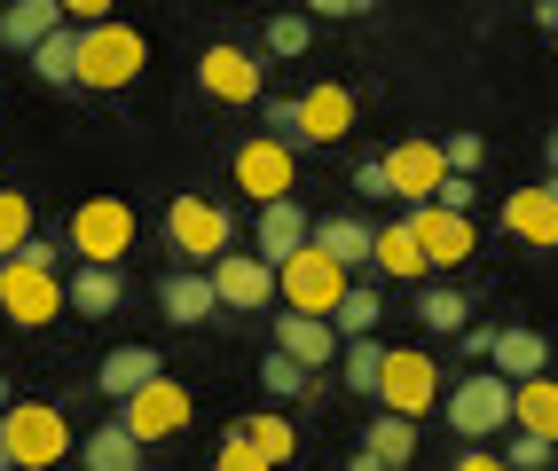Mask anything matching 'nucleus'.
Wrapping results in <instances>:
<instances>
[{
    "label": "nucleus",
    "mask_w": 558,
    "mask_h": 471,
    "mask_svg": "<svg viewBox=\"0 0 558 471\" xmlns=\"http://www.w3.org/2000/svg\"><path fill=\"white\" fill-rule=\"evenodd\" d=\"M63 307H71V299H63L56 268L24 260V251H9V260H0V314H9L16 331H40V322H56Z\"/></svg>",
    "instance_id": "2"
},
{
    "label": "nucleus",
    "mask_w": 558,
    "mask_h": 471,
    "mask_svg": "<svg viewBox=\"0 0 558 471\" xmlns=\"http://www.w3.org/2000/svg\"><path fill=\"white\" fill-rule=\"evenodd\" d=\"M197 87L213 102H259L268 95V63H259L252 48H236V40H220V48L197 55Z\"/></svg>",
    "instance_id": "10"
},
{
    "label": "nucleus",
    "mask_w": 558,
    "mask_h": 471,
    "mask_svg": "<svg viewBox=\"0 0 558 471\" xmlns=\"http://www.w3.org/2000/svg\"><path fill=\"white\" fill-rule=\"evenodd\" d=\"M32 71H40L48 87H80V32L71 24H56L40 48H32Z\"/></svg>",
    "instance_id": "28"
},
{
    "label": "nucleus",
    "mask_w": 558,
    "mask_h": 471,
    "mask_svg": "<svg viewBox=\"0 0 558 471\" xmlns=\"http://www.w3.org/2000/svg\"><path fill=\"white\" fill-rule=\"evenodd\" d=\"M440 158H449V173H480L488 141H480V134H449V141H440Z\"/></svg>",
    "instance_id": "39"
},
{
    "label": "nucleus",
    "mask_w": 558,
    "mask_h": 471,
    "mask_svg": "<svg viewBox=\"0 0 558 471\" xmlns=\"http://www.w3.org/2000/svg\"><path fill=\"white\" fill-rule=\"evenodd\" d=\"M259 119H268V134L300 141V102H291V95H268V102H259Z\"/></svg>",
    "instance_id": "41"
},
{
    "label": "nucleus",
    "mask_w": 558,
    "mask_h": 471,
    "mask_svg": "<svg viewBox=\"0 0 558 471\" xmlns=\"http://www.w3.org/2000/svg\"><path fill=\"white\" fill-rule=\"evenodd\" d=\"M236 189L252 204H276L300 189V141H283V134H252L244 150H236Z\"/></svg>",
    "instance_id": "6"
},
{
    "label": "nucleus",
    "mask_w": 558,
    "mask_h": 471,
    "mask_svg": "<svg viewBox=\"0 0 558 471\" xmlns=\"http://www.w3.org/2000/svg\"><path fill=\"white\" fill-rule=\"evenodd\" d=\"M354 189H362V197H393V189H386V158H362V165H354Z\"/></svg>",
    "instance_id": "42"
},
{
    "label": "nucleus",
    "mask_w": 558,
    "mask_h": 471,
    "mask_svg": "<svg viewBox=\"0 0 558 471\" xmlns=\"http://www.w3.org/2000/svg\"><path fill=\"white\" fill-rule=\"evenodd\" d=\"M488 370H504V377H543V370H550V346H543V331H496V346H488Z\"/></svg>",
    "instance_id": "27"
},
{
    "label": "nucleus",
    "mask_w": 558,
    "mask_h": 471,
    "mask_svg": "<svg viewBox=\"0 0 558 471\" xmlns=\"http://www.w3.org/2000/svg\"><path fill=\"white\" fill-rule=\"evenodd\" d=\"M71 251H80V260L119 268L126 251H134V212H126L119 197H87L80 212H71Z\"/></svg>",
    "instance_id": "9"
},
{
    "label": "nucleus",
    "mask_w": 558,
    "mask_h": 471,
    "mask_svg": "<svg viewBox=\"0 0 558 471\" xmlns=\"http://www.w3.org/2000/svg\"><path fill=\"white\" fill-rule=\"evenodd\" d=\"M347 126H354V95L347 87H307L300 95V141H347Z\"/></svg>",
    "instance_id": "19"
},
{
    "label": "nucleus",
    "mask_w": 558,
    "mask_h": 471,
    "mask_svg": "<svg viewBox=\"0 0 558 471\" xmlns=\"http://www.w3.org/2000/svg\"><path fill=\"white\" fill-rule=\"evenodd\" d=\"M63 299H71V314H119V299H126V283H119V268H102V260H80V275L63 283Z\"/></svg>",
    "instance_id": "22"
},
{
    "label": "nucleus",
    "mask_w": 558,
    "mask_h": 471,
    "mask_svg": "<svg viewBox=\"0 0 558 471\" xmlns=\"http://www.w3.org/2000/svg\"><path fill=\"white\" fill-rule=\"evenodd\" d=\"M457 471H511V463H504L496 448H464V456H457Z\"/></svg>",
    "instance_id": "44"
},
{
    "label": "nucleus",
    "mask_w": 558,
    "mask_h": 471,
    "mask_svg": "<svg viewBox=\"0 0 558 471\" xmlns=\"http://www.w3.org/2000/svg\"><path fill=\"white\" fill-rule=\"evenodd\" d=\"M378 283H347V299L339 307H330V331H339V338H369V331H378Z\"/></svg>",
    "instance_id": "30"
},
{
    "label": "nucleus",
    "mask_w": 558,
    "mask_h": 471,
    "mask_svg": "<svg viewBox=\"0 0 558 471\" xmlns=\"http://www.w3.org/2000/svg\"><path fill=\"white\" fill-rule=\"evenodd\" d=\"M0 471H16V456H9V417H0Z\"/></svg>",
    "instance_id": "47"
},
{
    "label": "nucleus",
    "mask_w": 558,
    "mask_h": 471,
    "mask_svg": "<svg viewBox=\"0 0 558 471\" xmlns=\"http://www.w3.org/2000/svg\"><path fill=\"white\" fill-rule=\"evenodd\" d=\"M347 283H354V275L330 260V251L307 244V251H291V260L276 268V299H283V307H300V314H330V307L347 299Z\"/></svg>",
    "instance_id": "4"
},
{
    "label": "nucleus",
    "mask_w": 558,
    "mask_h": 471,
    "mask_svg": "<svg viewBox=\"0 0 558 471\" xmlns=\"http://www.w3.org/2000/svg\"><path fill=\"white\" fill-rule=\"evenodd\" d=\"M244 441L259 448V456H268V463H291V456H300V432H291L276 409H259V417H244Z\"/></svg>",
    "instance_id": "31"
},
{
    "label": "nucleus",
    "mask_w": 558,
    "mask_h": 471,
    "mask_svg": "<svg viewBox=\"0 0 558 471\" xmlns=\"http://www.w3.org/2000/svg\"><path fill=\"white\" fill-rule=\"evenodd\" d=\"M409 228H417V244H425V268H464L472 260V212L409 204Z\"/></svg>",
    "instance_id": "12"
},
{
    "label": "nucleus",
    "mask_w": 558,
    "mask_h": 471,
    "mask_svg": "<svg viewBox=\"0 0 558 471\" xmlns=\"http://www.w3.org/2000/svg\"><path fill=\"white\" fill-rule=\"evenodd\" d=\"M259 385H268L276 401H300V393H315V370H307V361H291V354L276 346L268 361H259Z\"/></svg>",
    "instance_id": "32"
},
{
    "label": "nucleus",
    "mask_w": 558,
    "mask_h": 471,
    "mask_svg": "<svg viewBox=\"0 0 558 471\" xmlns=\"http://www.w3.org/2000/svg\"><path fill=\"white\" fill-rule=\"evenodd\" d=\"M511 432H543L558 441V377H511Z\"/></svg>",
    "instance_id": "20"
},
{
    "label": "nucleus",
    "mask_w": 558,
    "mask_h": 471,
    "mask_svg": "<svg viewBox=\"0 0 558 471\" xmlns=\"http://www.w3.org/2000/svg\"><path fill=\"white\" fill-rule=\"evenodd\" d=\"M213 292H220V307L259 314L276 299V260H259V251H220L213 260Z\"/></svg>",
    "instance_id": "11"
},
{
    "label": "nucleus",
    "mask_w": 558,
    "mask_h": 471,
    "mask_svg": "<svg viewBox=\"0 0 558 471\" xmlns=\"http://www.w3.org/2000/svg\"><path fill=\"white\" fill-rule=\"evenodd\" d=\"M268 55H307V16H268Z\"/></svg>",
    "instance_id": "38"
},
{
    "label": "nucleus",
    "mask_w": 558,
    "mask_h": 471,
    "mask_svg": "<svg viewBox=\"0 0 558 471\" xmlns=\"http://www.w3.org/2000/svg\"><path fill=\"white\" fill-rule=\"evenodd\" d=\"M166 244L181 251V260L213 268L220 251L236 244V221H229V204H213V197H173V212H166Z\"/></svg>",
    "instance_id": "3"
},
{
    "label": "nucleus",
    "mask_w": 558,
    "mask_h": 471,
    "mask_svg": "<svg viewBox=\"0 0 558 471\" xmlns=\"http://www.w3.org/2000/svg\"><path fill=\"white\" fill-rule=\"evenodd\" d=\"M440 417H449L464 441H496V432L511 424V377L488 370V377H457L449 401H440Z\"/></svg>",
    "instance_id": "7"
},
{
    "label": "nucleus",
    "mask_w": 558,
    "mask_h": 471,
    "mask_svg": "<svg viewBox=\"0 0 558 471\" xmlns=\"http://www.w3.org/2000/svg\"><path fill=\"white\" fill-rule=\"evenodd\" d=\"M433 204H449V212H472V204H480V181H472V173H440Z\"/></svg>",
    "instance_id": "40"
},
{
    "label": "nucleus",
    "mask_w": 558,
    "mask_h": 471,
    "mask_svg": "<svg viewBox=\"0 0 558 471\" xmlns=\"http://www.w3.org/2000/svg\"><path fill=\"white\" fill-rule=\"evenodd\" d=\"M550 173H558V126H550Z\"/></svg>",
    "instance_id": "50"
},
{
    "label": "nucleus",
    "mask_w": 558,
    "mask_h": 471,
    "mask_svg": "<svg viewBox=\"0 0 558 471\" xmlns=\"http://www.w3.org/2000/svg\"><path fill=\"white\" fill-rule=\"evenodd\" d=\"M80 463H87V471H142L134 424H126V417H110L102 432H87V441H80Z\"/></svg>",
    "instance_id": "25"
},
{
    "label": "nucleus",
    "mask_w": 558,
    "mask_h": 471,
    "mask_svg": "<svg viewBox=\"0 0 558 471\" xmlns=\"http://www.w3.org/2000/svg\"><path fill=\"white\" fill-rule=\"evenodd\" d=\"M276 346H283L291 361H307V370H323L347 338L330 331V314H300V307H291V314H276Z\"/></svg>",
    "instance_id": "18"
},
{
    "label": "nucleus",
    "mask_w": 558,
    "mask_h": 471,
    "mask_svg": "<svg viewBox=\"0 0 558 471\" xmlns=\"http://www.w3.org/2000/svg\"><path fill=\"white\" fill-rule=\"evenodd\" d=\"M110 0H63V24H102Z\"/></svg>",
    "instance_id": "43"
},
{
    "label": "nucleus",
    "mask_w": 558,
    "mask_h": 471,
    "mask_svg": "<svg viewBox=\"0 0 558 471\" xmlns=\"http://www.w3.org/2000/svg\"><path fill=\"white\" fill-rule=\"evenodd\" d=\"M440 173H449L440 141H401V150H386V189H393L401 204H433Z\"/></svg>",
    "instance_id": "14"
},
{
    "label": "nucleus",
    "mask_w": 558,
    "mask_h": 471,
    "mask_svg": "<svg viewBox=\"0 0 558 471\" xmlns=\"http://www.w3.org/2000/svg\"><path fill=\"white\" fill-rule=\"evenodd\" d=\"M558 456V441H543V432H519V441H504V463L511 471H543Z\"/></svg>",
    "instance_id": "37"
},
{
    "label": "nucleus",
    "mask_w": 558,
    "mask_h": 471,
    "mask_svg": "<svg viewBox=\"0 0 558 471\" xmlns=\"http://www.w3.org/2000/svg\"><path fill=\"white\" fill-rule=\"evenodd\" d=\"M307 244H315V251H330V260L354 275V268H369V244H378V228L354 221V212H330V221H315V236H307Z\"/></svg>",
    "instance_id": "21"
},
{
    "label": "nucleus",
    "mask_w": 558,
    "mask_h": 471,
    "mask_svg": "<svg viewBox=\"0 0 558 471\" xmlns=\"http://www.w3.org/2000/svg\"><path fill=\"white\" fill-rule=\"evenodd\" d=\"M464 292H449V283H440V292H433V283H425V299H417V322H425V331H440V338H457L464 331Z\"/></svg>",
    "instance_id": "33"
},
{
    "label": "nucleus",
    "mask_w": 558,
    "mask_h": 471,
    "mask_svg": "<svg viewBox=\"0 0 558 471\" xmlns=\"http://www.w3.org/2000/svg\"><path fill=\"white\" fill-rule=\"evenodd\" d=\"M158 370H166V361H158V346H119V354H102L95 385L110 393V401H126V393H142V385H150Z\"/></svg>",
    "instance_id": "24"
},
{
    "label": "nucleus",
    "mask_w": 558,
    "mask_h": 471,
    "mask_svg": "<svg viewBox=\"0 0 558 471\" xmlns=\"http://www.w3.org/2000/svg\"><path fill=\"white\" fill-rule=\"evenodd\" d=\"M32 244V197L24 189H0V260Z\"/></svg>",
    "instance_id": "35"
},
{
    "label": "nucleus",
    "mask_w": 558,
    "mask_h": 471,
    "mask_svg": "<svg viewBox=\"0 0 558 471\" xmlns=\"http://www.w3.org/2000/svg\"><path fill=\"white\" fill-rule=\"evenodd\" d=\"M56 24H63V0H9V9H0V40L32 55Z\"/></svg>",
    "instance_id": "26"
},
{
    "label": "nucleus",
    "mask_w": 558,
    "mask_h": 471,
    "mask_svg": "<svg viewBox=\"0 0 558 471\" xmlns=\"http://www.w3.org/2000/svg\"><path fill=\"white\" fill-rule=\"evenodd\" d=\"M504 236L535 244V251H558V173L535 181V189H511L504 197Z\"/></svg>",
    "instance_id": "13"
},
{
    "label": "nucleus",
    "mask_w": 558,
    "mask_h": 471,
    "mask_svg": "<svg viewBox=\"0 0 558 471\" xmlns=\"http://www.w3.org/2000/svg\"><path fill=\"white\" fill-rule=\"evenodd\" d=\"M433 393H440V385H433V361H425V354H409V346L386 354V370H378V401H386L393 417H425V409H433Z\"/></svg>",
    "instance_id": "15"
},
{
    "label": "nucleus",
    "mask_w": 558,
    "mask_h": 471,
    "mask_svg": "<svg viewBox=\"0 0 558 471\" xmlns=\"http://www.w3.org/2000/svg\"><path fill=\"white\" fill-rule=\"evenodd\" d=\"M347 471H386V456H369V448H354V463Z\"/></svg>",
    "instance_id": "46"
},
{
    "label": "nucleus",
    "mask_w": 558,
    "mask_h": 471,
    "mask_svg": "<svg viewBox=\"0 0 558 471\" xmlns=\"http://www.w3.org/2000/svg\"><path fill=\"white\" fill-rule=\"evenodd\" d=\"M9 409H16V393H9V377H0V417H9Z\"/></svg>",
    "instance_id": "48"
},
{
    "label": "nucleus",
    "mask_w": 558,
    "mask_h": 471,
    "mask_svg": "<svg viewBox=\"0 0 558 471\" xmlns=\"http://www.w3.org/2000/svg\"><path fill=\"white\" fill-rule=\"evenodd\" d=\"M142 63H150V40H142L134 24L102 16V24H80V87L95 95H119L142 79Z\"/></svg>",
    "instance_id": "1"
},
{
    "label": "nucleus",
    "mask_w": 558,
    "mask_h": 471,
    "mask_svg": "<svg viewBox=\"0 0 558 471\" xmlns=\"http://www.w3.org/2000/svg\"><path fill=\"white\" fill-rule=\"evenodd\" d=\"M158 307H166V322H181V331H197V322H213V314H220L213 268H173V275L158 283Z\"/></svg>",
    "instance_id": "16"
},
{
    "label": "nucleus",
    "mask_w": 558,
    "mask_h": 471,
    "mask_svg": "<svg viewBox=\"0 0 558 471\" xmlns=\"http://www.w3.org/2000/svg\"><path fill=\"white\" fill-rule=\"evenodd\" d=\"M362 448L386 456V471H409V456H417V417H393V409H386L378 424L362 432Z\"/></svg>",
    "instance_id": "29"
},
{
    "label": "nucleus",
    "mask_w": 558,
    "mask_h": 471,
    "mask_svg": "<svg viewBox=\"0 0 558 471\" xmlns=\"http://www.w3.org/2000/svg\"><path fill=\"white\" fill-rule=\"evenodd\" d=\"M307 212L300 204H291V197H276V204H259V221H252V251H259V260H291V251H307Z\"/></svg>",
    "instance_id": "17"
},
{
    "label": "nucleus",
    "mask_w": 558,
    "mask_h": 471,
    "mask_svg": "<svg viewBox=\"0 0 558 471\" xmlns=\"http://www.w3.org/2000/svg\"><path fill=\"white\" fill-rule=\"evenodd\" d=\"M307 16H354L347 0H307Z\"/></svg>",
    "instance_id": "45"
},
{
    "label": "nucleus",
    "mask_w": 558,
    "mask_h": 471,
    "mask_svg": "<svg viewBox=\"0 0 558 471\" xmlns=\"http://www.w3.org/2000/svg\"><path fill=\"white\" fill-rule=\"evenodd\" d=\"M339 361H347V385H354V393H378V370H386V346H378V338H347Z\"/></svg>",
    "instance_id": "34"
},
{
    "label": "nucleus",
    "mask_w": 558,
    "mask_h": 471,
    "mask_svg": "<svg viewBox=\"0 0 558 471\" xmlns=\"http://www.w3.org/2000/svg\"><path fill=\"white\" fill-rule=\"evenodd\" d=\"M369 268L393 275V283H417V275H425V244H417V228H409V221H386L378 244H369Z\"/></svg>",
    "instance_id": "23"
},
{
    "label": "nucleus",
    "mask_w": 558,
    "mask_h": 471,
    "mask_svg": "<svg viewBox=\"0 0 558 471\" xmlns=\"http://www.w3.org/2000/svg\"><path fill=\"white\" fill-rule=\"evenodd\" d=\"M213 471H276V463H268V456H259V448L244 441V424H229V441H220Z\"/></svg>",
    "instance_id": "36"
},
{
    "label": "nucleus",
    "mask_w": 558,
    "mask_h": 471,
    "mask_svg": "<svg viewBox=\"0 0 558 471\" xmlns=\"http://www.w3.org/2000/svg\"><path fill=\"white\" fill-rule=\"evenodd\" d=\"M119 417L134 424V441L150 448V441H173V432H190L197 401H190V385H181V377H166V370H158L142 393H126V401H119Z\"/></svg>",
    "instance_id": "8"
},
{
    "label": "nucleus",
    "mask_w": 558,
    "mask_h": 471,
    "mask_svg": "<svg viewBox=\"0 0 558 471\" xmlns=\"http://www.w3.org/2000/svg\"><path fill=\"white\" fill-rule=\"evenodd\" d=\"M9 456H16V471H56V463L71 456L63 409H56V401H16V409H9Z\"/></svg>",
    "instance_id": "5"
},
{
    "label": "nucleus",
    "mask_w": 558,
    "mask_h": 471,
    "mask_svg": "<svg viewBox=\"0 0 558 471\" xmlns=\"http://www.w3.org/2000/svg\"><path fill=\"white\" fill-rule=\"evenodd\" d=\"M347 9H354V16H369V9H378V0H347Z\"/></svg>",
    "instance_id": "49"
}]
</instances>
